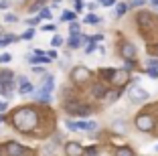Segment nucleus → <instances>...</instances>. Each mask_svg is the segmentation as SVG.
I'll return each mask as SVG.
<instances>
[{"label": "nucleus", "mask_w": 158, "mask_h": 156, "mask_svg": "<svg viewBox=\"0 0 158 156\" xmlns=\"http://www.w3.org/2000/svg\"><path fill=\"white\" fill-rule=\"evenodd\" d=\"M95 49H98V47H95V43H87V45H85V53H87V55L95 53Z\"/></svg>", "instance_id": "26"}, {"label": "nucleus", "mask_w": 158, "mask_h": 156, "mask_svg": "<svg viewBox=\"0 0 158 156\" xmlns=\"http://www.w3.org/2000/svg\"><path fill=\"white\" fill-rule=\"evenodd\" d=\"M55 24H43V27H41V31H45V32H53V31H55Z\"/></svg>", "instance_id": "32"}, {"label": "nucleus", "mask_w": 158, "mask_h": 156, "mask_svg": "<svg viewBox=\"0 0 158 156\" xmlns=\"http://www.w3.org/2000/svg\"><path fill=\"white\" fill-rule=\"evenodd\" d=\"M122 55H124L126 59H128V57H130V59H134V55H136L134 45H132V43H126V45H124V49H122Z\"/></svg>", "instance_id": "13"}, {"label": "nucleus", "mask_w": 158, "mask_h": 156, "mask_svg": "<svg viewBox=\"0 0 158 156\" xmlns=\"http://www.w3.org/2000/svg\"><path fill=\"white\" fill-rule=\"evenodd\" d=\"M146 73H148L152 79H158V69H148L146 67Z\"/></svg>", "instance_id": "31"}, {"label": "nucleus", "mask_w": 158, "mask_h": 156, "mask_svg": "<svg viewBox=\"0 0 158 156\" xmlns=\"http://www.w3.org/2000/svg\"><path fill=\"white\" fill-rule=\"evenodd\" d=\"M114 73H116V69L107 67V69H102V71H99V77H103L102 81H112V79H114Z\"/></svg>", "instance_id": "14"}, {"label": "nucleus", "mask_w": 158, "mask_h": 156, "mask_svg": "<svg viewBox=\"0 0 158 156\" xmlns=\"http://www.w3.org/2000/svg\"><path fill=\"white\" fill-rule=\"evenodd\" d=\"M136 128L142 130V132H150V130L156 128V120L150 114H138L136 116Z\"/></svg>", "instance_id": "3"}, {"label": "nucleus", "mask_w": 158, "mask_h": 156, "mask_svg": "<svg viewBox=\"0 0 158 156\" xmlns=\"http://www.w3.org/2000/svg\"><path fill=\"white\" fill-rule=\"evenodd\" d=\"M146 67L148 69H158V59H148L146 61Z\"/></svg>", "instance_id": "27"}, {"label": "nucleus", "mask_w": 158, "mask_h": 156, "mask_svg": "<svg viewBox=\"0 0 158 156\" xmlns=\"http://www.w3.org/2000/svg\"><path fill=\"white\" fill-rule=\"evenodd\" d=\"M69 31H71V35H81V27H79V23H77V20L69 23Z\"/></svg>", "instance_id": "20"}, {"label": "nucleus", "mask_w": 158, "mask_h": 156, "mask_svg": "<svg viewBox=\"0 0 158 156\" xmlns=\"http://www.w3.org/2000/svg\"><path fill=\"white\" fill-rule=\"evenodd\" d=\"M150 2H152V4H154V6H158V0H150Z\"/></svg>", "instance_id": "35"}, {"label": "nucleus", "mask_w": 158, "mask_h": 156, "mask_svg": "<svg viewBox=\"0 0 158 156\" xmlns=\"http://www.w3.org/2000/svg\"><path fill=\"white\" fill-rule=\"evenodd\" d=\"M65 154L67 156H81L83 154V146L79 142H67L65 144Z\"/></svg>", "instance_id": "8"}, {"label": "nucleus", "mask_w": 158, "mask_h": 156, "mask_svg": "<svg viewBox=\"0 0 158 156\" xmlns=\"http://www.w3.org/2000/svg\"><path fill=\"white\" fill-rule=\"evenodd\" d=\"M27 81H28L27 75H16V77H14V83H19V85H23V83H27Z\"/></svg>", "instance_id": "28"}, {"label": "nucleus", "mask_w": 158, "mask_h": 156, "mask_svg": "<svg viewBox=\"0 0 158 156\" xmlns=\"http://www.w3.org/2000/svg\"><path fill=\"white\" fill-rule=\"evenodd\" d=\"M75 19H77V12H75V10H63V12H61V20H63V23H73Z\"/></svg>", "instance_id": "12"}, {"label": "nucleus", "mask_w": 158, "mask_h": 156, "mask_svg": "<svg viewBox=\"0 0 158 156\" xmlns=\"http://www.w3.org/2000/svg\"><path fill=\"white\" fill-rule=\"evenodd\" d=\"M19 93H20V95H33V93H35V85L31 81L23 83V85H19Z\"/></svg>", "instance_id": "11"}, {"label": "nucleus", "mask_w": 158, "mask_h": 156, "mask_svg": "<svg viewBox=\"0 0 158 156\" xmlns=\"http://www.w3.org/2000/svg\"><path fill=\"white\" fill-rule=\"evenodd\" d=\"M120 95H122V91H120V89H112V91H107L106 99L110 101V103H116V101L120 99Z\"/></svg>", "instance_id": "15"}, {"label": "nucleus", "mask_w": 158, "mask_h": 156, "mask_svg": "<svg viewBox=\"0 0 158 156\" xmlns=\"http://www.w3.org/2000/svg\"><path fill=\"white\" fill-rule=\"evenodd\" d=\"M87 154L89 156H98V148H87Z\"/></svg>", "instance_id": "33"}, {"label": "nucleus", "mask_w": 158, "mask_h": 156, "mask_svg": "<svg viewBox=\"0 0 158 156\" xmlns=\"http://www.w3.org/2000/svg\"><path fill=\"white\" fill-rule=\"evenodd\" d=\"M126 126H128V124H126L124 120H116V122H112V128L116 130V132H120V134L126 132Z\"/></svg>", "instance_id": "17"}, {"label": "nucleus", "mask_w": 158, "mask_h": 156, "mask_svg": "<svg viewBox=\"0 0 158 156\" xmlns=\"http://www.w3.org/2000/svg\"><path fill=\"white\" fill-rule=\"evenodd\" d=\"M85 23L87 24H98V23H102V19L95 16V14H87V16H85Z\"/></svg>", "instance_id": "21"}, {"label": "nucleus", "mask_w": 158, "mask_h": 156, "mask_svg": "<svg viewBox=\"0 0 158 156\" xmlns=\"http://www.w3.org/2000/svg\"><path fill=\"white\" fill-rule=\"evenodd\" d=\"M61 45H63V37H61V35H55V37L51 39V47L57 49V47H61Z\"/></svg>", "instance_id": "22"}, {"label": "nucleus", "mask_w": 158, "mask_h": 156, "mask_svg": "<svg viewBox=\"0 0 158 156\" xmlns=\"http://www.w3.org/2000/svg\"><path fill=\"white\" fill-rule=\"evenodd\" d=\"M148 97H150V93L146 91L144 87H138V85H134V87L128 89V99H130L132 103H144Z\"/></svg>", "instance_id": "4"}, {"label": "nucleus", "mask_w": 158, "mask_h": 156, "mask_svg": "<svg viewBox=\"0 0 158 156\" xmlns=\"http://www.w3.org/2000/svg\"><path fill=\"white\" fill-rule=\"evenodd\" d=\"M2 120H4V118H2V114H0V124H2Z\"/></svg>", "instance_id": "36"}, {"label": "nucleus", "mask_w": 158, "mask_h": 156, "mask_svg": "<svg viewBox=\"0 0 158 156\" xmlns=\"http://www.w3.org/2000/svg\"><path fill=\"white\" fill-rule=\"evenodd\" d=\"M55 2H59V0H55Z\"/></svg>", "instance_id": "38"}, {"label": "nucleus", "mask_w": 158, "mask_h": 156, "mask_svg": "<svg viewBox=\"0 0 158 156\" xmlns=\"http://www.w3.org/2000/svg\"><path fill=\"white\" fill-rule=\"evenodd\" d=\"M71 79H73L75 83H79V85H83V83H87L89 79H91V71H89L87 67H75L71 69Z\"/></svg>", "instance_id": "5"}, {"label": "nucleus", "mask_w": 158, "mask_h": 156, "mask_svg": "<svg viewBox=\"0 0 158 156\" xmlns=\"http://www.w3.org/2000/svg\"><path fill=\"white\" fill-rule=\"evenodd\" d=\"M128 8H130L128 4H124V2H120V4L116 6V16H118V19H122V16H124V14L128 12Z\"/></svg>", "instance_id": "19"}, {"label": "nucleus", "mask_w": 158, "mask_h": 156, "mask_svg": "<svg viewBox=\"0 0 158 156\" xmlns=\"http://www.w3.org/2000/svg\"><path fill=\"white\" fill-rule=\"evenodd\" d=\"M8 61H12V55H10V53H2V55H0V63H8Z\"/></svg>", "instance_id": "30"}, {"label": "nucleus", "mask_w": 158, "mask_h": 156, "mask_svg": "<svg viewBox=\"0 0 158 156\" xmlns=\"http://www.w3.org/2000/svg\"><path fill=\"white\" fill-rule=\"evenodd\" d=\"M63 108H65L67 114H71V116H81V118H89V116L93 114L91 108L85 106V103H81V101H77V99H67L65 103H63Z\"/></svg>", "instance_id": "2"}, {"label": "nucleus", "mask_w": 158, "mask_h": 156, "mask_svg": "<svg viewBox=\"0 0 158 156\" xmlns=\"http://www.w3.org/2000/svg\"><path fill=\"white\" fill-rule=\"evenodd\" d=\"M39 19H41V20H51L53 19L51 8H49V6H43V8L39 10Z\"/></svg>", "instance_id": "16"}, {"label": "nucleus", "mask_w": 158, "mask_h": 156, "mask_svg": "<svg viewBox=\"0 0 158 156\" xmlns=\"http://www.w3.org/2000/svg\"><path fill=\"white\" fill-rule=\"evenodd\" d=\"M91 93H93V97L95 99H103V97L107 95V89H106V85H103V81H98L95 85L91 87Z\"/></svg>", "instance_id": "9"}, {"label": "nucleus", "mask_w": 158, "mask_h": 156, "mask_svg": "<svg viewBox=\"0 0 158 156\" xmlns=\"http://www.w3.org/2000/svg\"><path fill=\"white\" fill-rule=\"evenodd\" d=\"M154 150H156V152H158V144H156V146H154Z\"/></svg>", "instance_id": "37"}, {"label": "nucleus", "mask_w": 158, "mask_h": 156, "mask_svg": "<svg viewBox=\"0 0 158 156\" xmlns=\"http://www.w3.org/2000/svg\"><path fill=\"white\" fill-rule=\"evenodd\" d=\"M27 61L28 65H49L51 63V57L49 55H27Z\"/></svg>", "instance_id": "7"}, {"label": "nucleus", "mask_w": 158, "mask_h": 156, "mask_svg": "<svg viewBox=\"0 0 158 156\" xmlns=\"http://www.w3.org/2000/svg\"><path fill=\"white\" fill-rule=\"evenodd\" d=\"M116 156H134V152L128 146H120V148H116Z\"/></svg>", "instance_id": "18"}, {"label": "nucleus", "mask_w": 158, "mask_h": 156, "mask_svg": "<svg viewBox=\"0 0 158 156\" xmlns=\"http://www.w3.org/2000/svg\"><path fill=\"white\" fill-rule=\"evenodd\" d=\"M39 23H41V19H39V16H33V19H27V24H28V27H37Z\"/></svg>", "instance_id": "29"}, {"label": "nucleus", "mask_w": 158, "mask_h": 156, "mask_svg": "<svg viewBox=\"0 0 158 156\" xmlns=\"http://www.w3.org/2000/svg\"><path fill=\"white\" fill-rule=\"evenodd\" d=\"M35 101H41V103H51L53 101V97L51 95H39V97H33Z\"/></svg>", "instance_id": "23"}, {"label": "nucleus", "mask_w": 158, "mask_h": 156, "mask_svg": "<svg viewBox=\"0 0 158 156\" xmlns=\"http://www.w3.org/2000/svg\"><path fill=\"white\" fill-rule=\"evenodd\" d=\"M35 35H37V31H35V28L31 27V28H28V31H27V32L23 35V39H24V41H31V39H33Z\"/></svg>", "instance_id": "25"}, {"label": "nucleus", "mask_w": 158, "mask_h": 156, "mask_svg": "<svg viewBox=\"0 0 158 156\" xmlns=\"http://www.w3.org/2000/svg\"><path fill=\"white\" fill-rule=\"evenodd\" d=\"M4 23H19V16L12 14V12H8V14H4Z\"/></svg>", "instance_id": "24"}, {"label": "nucleus", "mask_w": 158, "mask_h": 156, "mask_svg": "<svg viewBox=\"0 0 158 156\" xmlns=\"http://www.w3.org/2000/svg\"><path fill=\"white\" fill-rule=\"evenodd\" d=\"M6 108H8V103L6 101H0V112H6Z\"/></svg>", "instance_id": "34"}, {"label": "nucleus", "mask_w": 158, "mask_h": 156, "mask_svg": "<svg viewBox=\"0 0 158 156\" xmlns=\"http://www.w3.org/2000/svg\"><path fill=\"white\" fill-rule=\"evenodd\" d=\"M0 83H2V85L14 83V73L10 71V69H0Z\"/></svg>", "instance_id": "10"}, {"label": "nucleus", "mask_w": 158, "mask_h": 156, "mask_svg": "<svg viewBox=\"0 0 158 156\" xmlns=\"http://www.w3.org/2000/svg\"><path fill=\"white\" fill-rule=\"evenodd\" d=\"M4 150H6V156H23L24 154V148L19 142H6Z\"/></svg>", "instance_id": "6"}, {"label": "nucleus", "mask_w": 158, "mask_h": 156, "mask_svg": "<svg viewBox=\"0 0 158 156\" xmlns=\"http://www.w3.org/2000/svg\"><path fill=\"white\" fill-rule=\"evenodd\" d=\"M12 126L19 132H31L37 126V110L33 108H20L12 116Z\"/></svg>", "instance_id": "1"}]
</instances>
